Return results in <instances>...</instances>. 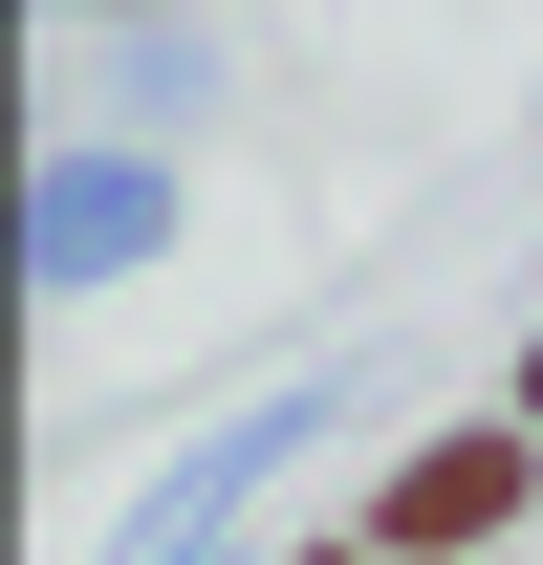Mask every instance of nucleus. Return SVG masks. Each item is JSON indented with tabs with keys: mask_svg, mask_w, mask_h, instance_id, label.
<instances>
[{
	"mask_svg": "<svg viewBox=\"0 0 543 565\" xmlns=\"http://www.w3.org/2000/svg\"><path fill=\"white\" fill-rule=\"evenodd\" d=\"M500 500H522V435H457V457H413V479H392V544H478Z\"/></svg>",
	"mask_w": 543,
	"mask_h": 565,
	"instance_id": "nucleus-1",
	"label": "nucleus"
}]
</instances>
